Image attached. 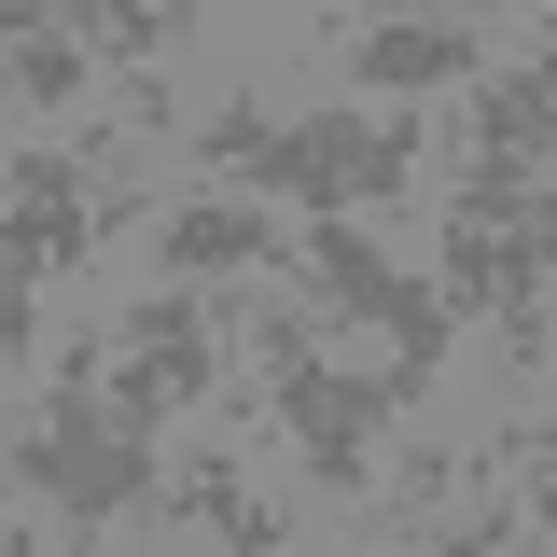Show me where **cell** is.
<instances>
[{
  "instance_id": "3957f363",
  "label": "cell",
  "mask_w": 557,
  "mask_h": 557,
  "mask_svg": "<svg viewBox=\"0 0 557 557\" xmlns=\"http://www.w3.org/2000/svg\"><path fill=\"white\" fill-rule=\"evenodd\" d=\"M418 153H432L418 112H293L278 209H307V223H376V209H405Z\"/></svg>"
},
{
  "instance_id": "7a4b0ae2",
  "label": "cell",
  "mask_w": 557,
  "mask_h": 557,
  "mask_svg": "<svg viewBox=\"0 0 557 557\" xmlns=\"http://www.w3.org/2000/svg\"><path fill=\"white\" fill-rule=\"evenodd\" d=\"M418 405V376L391 362V376H348V362H307V376H265V418L293 432V460H307V487L321 502H348V516H376V432Z\"/></svg>"
},
{
  "instance_id": "5b68a950",
  "label": "cell",
  "mask_w": 557,
  "mask_h": 557,
  "mask_svg": "<svg viewBox=\"0 0 557 557\" xmlns=\"http://www.w3.org/2000/svg\"><path fill=\"white\" fill-rule=\"evenodd\" d=\"M98 237H112L98 153H84V139H28V153H14V237H0V278L42 293V278H70Z\"/></svg>"
},
{
  "instance_id": "9a60e30c",
  "label": "cell",
  "mask_w": 557,
  "mask_h": 557,
  "mask_svg": "<svg viewBox=\"0 0 557 557\" xmlns=\"http://www.w3.org/2000/svg\"><path fill=\"white\" fill-rule=\"evenodd\" d=\"M544 28H557V14H544Z\"/></svg>"
},
{
  "instance_id": "5bb4252c",
  "label": "cell",
  "mask_w": 557,
  "mask_h": 557,
  "mask_svg": "<svg viewBox=\"0 0 557 557\" xmlns=\"http://www.w3.org/2000/svg\"><path fill=\"white\" fill-rule=\"evenodd\" d=\"M516 530H530L516 502H460V516H432V530H405L391 557H516Z\"/></svg>"
},
{
  "instance_id": "277c9868",
  "label": "cell",
  "mask_w": 557,
  "mask_h": 557,
  "mask_svg": "<svg viewBox=\"0 0 557 557\" xmlns=\"http://www.w3.org/2000/svg\"><path fill=\"white\" fill-rule=\"evenodd\" d=\"M293 265H307V307H321V321H376L391 362L432 391V362H446L460 321H446V293H432V278L391 265V237H376V223H307V251H293Z\"/></svg>"
},
{
  "instance_id": "6da1fadb",
  "label": "cell",
  "mask_w": 557,
  "mask_h": 557,
  "mask_svg": "<svg viewBox=\"0 0 557 557\" xmlns=\"http://www.w3.org/2000/svg\"><path fill=\"white\" fill-rule=\"evenodd\" d=\"M14 487H28V502H57L70 530H112V516H139V502L168 487V460L112 418L98 348H57V405L14 432Z\"/></svg>"
},
{
  "instance_id": "30bf717a",
  "label": "cell",
  "mask_w": 557,
  "mask_h": 557,
  "mask_svg": "<svg viewBox=\"0 0 557 557\" xmlns=\"http://www.w3.org/2000/svg\"><path fill=\"white\" fill-rule=\"evenodd\" d=\"M168 516H196L223 557H293V530H278V502H251V474L237 460H182V487H168Z\"/></svg>"
},
{
  "instance_id": "4fadbf2b",
  "label": "cell",
  "mask_w": 557,
  "mask_h": 557,
  "mask_svg": "<svg viewBox=\"0 0 557 557\" xmlns=\"http://www.w3.org/2000/svg\"><path fill=\"white\" fill-rule=\"evenodd\" d=\"M530 487V502H516V516H530V530H557V432L544 418H502V432H487V487Z\"/></svg>"
},
{
  "instance_id": "ba28073f",
  "label": "cell",
  "mask_w": 557,
  "mask_h": 557,
  "mask_svg": "<svg viewBox=\"0 0 557 557\" xmlns=\"http://www.w3.org/2000/svg\"><path fill=\"white\" fill-rule=\"evenodd\" d=\"M153 278H168V293H196V278H293V237H278V209H251V196H182L153 223Z\"/></svg>"
},
{
  "instance_id": "7c38bea8",
  "label": "cell",
  "mask_w": 557,
  "mask_h": 557,
  "mask_svg": "<svg viewBox=\"0 0 557 557\" xmlns=\"http://www.w3.org/2000/svg\"><path fill=\"white\" fill-rule=\"evenodd\" d=\"M84 42H98V57H126L139 84H153V57H182V42H196V14H182V0H168V14H153V0H112V14H84Z\"/></svg>"
},
{
  "instance_id": "52a82bcc",
  "label": "cell",
  "mask_w": 557,
  "mask_h": 557,
  "mask_svg": "<svg viewBox=\"0 0 557 557\" xmlns=\"http://www.w3.org/2000/svg\"><path fill=\"white\" fill-rule=\"evenodd\" d=\"M335 70L362 84V98L405 112V98H432V84H474V70H487V28H460V14H362V28L335 42Z\"/></svg>"
},
{
  "instance_id": "9c48e42d",
  "label": "cell",
  "mask_w": 557,
  "mask_h": 557,
  "mask_svg": "<svg viewBox=\"0 0 557 557\" xmlns=\"http://www.w3.org/2000/svg\"><path fill=\"white\" fill-rule=\"evenodd\" d=\"M474 168H530L557 182V57H516L474 84Z\"/></svg>"
},
{
  "instance_id": "8992f818",
  "label": "cell",
  "mask_w": 557,
  "mask_h": 557,
  "mask_svg": "<svg viewBox=\"0 0 557 557\" xmlns=\"http://www.w3.org/2000/svg\"><path fill=\"white\" fill-rule=\"evenodd\" d=\"M209 348H223V321H209V293H139L126 307V362H112V418H126L139 446L168 432L182 405H209Z\"/></svg>"
},
{
  "instance_id": "8fae6325",
  "label": "cell",
  "mask_w": 557,
  "mask_h": 557,
  "mask_svg": "<svg viewBox=\"0 0 557 557\" xmlns=\"http://www.w3.org/2000/svg\"><path fill=\"white\" fill-rule=\"evenodd\" d=\"M98 84V42H84V14H14V98L28 112H70Z\"/></svg>"
}]
</instances>
